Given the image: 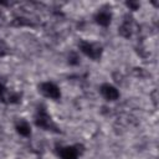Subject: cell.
<instances>
[{
  "label": "cell",
  "mask_w": 159,
  "mask_h": 159,
  "mask_svg": "<svg viewBox=\"0 0 159 159\" xmlns=\"http://www.w3.org/2000/svg\"><path fill=\"white\" fill-rule=\"evenodd\" d=\"M35 124L45 130H50V132H53V133H61L60 128L57 127V124L52 120L51 116L47 113L46 111V107L43 104H40L36 109V113H35Z\"/></svg>",
  "instance_id": "obj_1"
},
{
  "label": "cell",
  "mask_w": 159,
  "mask_h": 159,
  "mask_svg": "<svg viewBox=\"0 0 159 159\" xmlns=\"http://www.w3.org/2000/svg\"><path fill=\"white\" fill-rule=\"evenodd\" d=\"M78 47L82 53H84L87 57H89L93 61H98L103 52V48L98 42H89L82 40L78 42Z\"/></svg>",
  "instance_id": "obj_2"
},
{
  "label": "cell",
  "mask_w": 159,
  "mask_h": 159,
  "mask_svg": "<svg viewBox=\"0 0 159 159\" xmlns=\"http://www.w3.org/2000/svg\"><path fill=\"white\" fill-rule=\"evenodd\" d=\"M82 152H83V145L82 144L57 147L56 148V153L61 159H78V157Z\"/></svg>",
  "instance_id": "obj_3"
},
{
  "label": "cell",
  "mask_w": 159,
  "mask_h": 159,
  "mask_svg": "<svg viewBox=\"0 0 159 159\" xmlns=\"http://www.w3.org/2000/svg\"><path fill=\"white\" fill-rule=\"evenodd\" d=\"M39 91L47 98H51V99H60L61 98V92H60V88L53 83V82H42L40 86H39Z\"/></svg>",
  "instance_id": "obj_4"
},
{
  "label": "cell",
  "mask_w": 159,
  "mask_h": 159,
  "mask_svg": "<svg viewBox=\"0 0 159 159\" xmlns=\"http://www.w3.org/2000/svg\"><path fill=\"white\" fill-rule=\"evenodd\" d=\"M99 92L107 101H117L119 98V91L111 83H103L99 88Z\"/></svg>",
  "instance_id": "obj_5"
},
{
  "label": "cell",
  "mask_w": 159,
  "mask_h": 159,
  "mask_svg": "<svg viewBox=\"0 0 159 159\" xmlns=\"http://www.w3.org/2000/svg\"><path fill=\"white\" fill-rule=\"evenodd\" d=\"M133 24H134L133 17H132L129 14H127V15L124 16V20H123L122 25H120L119 29H118L119 35L123 36V37H125V39H129V37L132 36V34H133Z\"/></svg>",
  "instance_id": "obj_6"
},
{
  "label": "cell",
  "mask_w": 159,
  "mask_h": 159,
  "mask_svg": "<svg viewBox=\"0 0 159 159\" xmlns=\"http://www.w3.org/2000/svg\"><path fill=\"white\" fill-rule=\"evenodd\" d=\"M94 20L98 25H101L103 27H107V26H109V24L112 21V14L108 10H99L94 15Z\"/></svg>",
  "instance_id": "obj_7"
},
{
  "label": "cell",
  "mask_w": 159,
  "mask_h": 159,
  "mask_svg": "<svg viewBox=\"0 0 159 159\" xmlns=\"http://www.w3.org/2000/svg\"><path fill=\"white\" fill-rule=\"evenodd\" d=\"M15 129L20 135H22L25 138H29L31 135V127H30L29 122L25 119H19L15 123Z\"/></svg>",
  "instance_id": "obj_8"
},
{
  "label": "cell",
  "mask_w": 159,
  "mask_h": 159,
  "mask_svg": "<svg viewBox=\"0 0 159 159\" xmlns=\"http://www.w3.org/2000/svg\"><path fill=\"white\" fill-rule=\"evenodd\" d=\"M2 101L6 102V103H17V102L21 101V93L11 92V93H9L7 96H4V97H2Z\"/></svg>",
  "instance_id": "obj_9"
},
{
  "label": "cell",
  "mask_w": 159,
  "mask_h": 159,
  "mask_svg": "<svg viewBox=\"0 0 159 159\" xmlns=\"http://www.w3.org/2000/svg\"><path fill=\"white\" fill-rule=\"evenodd\" d=\"M12 25H16V26H22V25H31V22L27 20V19H24V17H17L12 21Z\"/></svg>",
  "instance_id": "obj_10"
},
{
  "label": "cell",
  "mask_w": 159,
  "mask_h": 159,
  "mask_svg": "<svg viewBox=\"0 0 159 159\" xmlns=\"http://www.w3.org/2000/svg\"><path fill=\"white\" fill-rule=\"evenodd\" d=\"M68 63L70 65H78L80 63V58L77 56L76 52H71L70 56H68Z\"/></svg>",
  "instance_id": "obj_11"
},
{
  "label": "cell",
  "mask_w": 159,
  "mask_h": 159,
  "mask_svg": "<svg viewBox=\"0 0 159 159\" xmlns=\"http://www.w3.org/2000/svg\"><path fill=\"white\" fill-rule=\"evenodd\" d=\"M6 92H7V89H6V86H5V81L0 77V97L2 98L6 94Z\"/></svg>",
  "instance_id": "obj_12"
},
{
  "label": "cell",
  "mask_w": 159,
  "mask_h": 159,
  "mask_svg": "<svg viewBox=\"0 0 159 159\" xmlns=\"http://www.w3.org/2000/svg\"><path fill=\"white\" fill-rule=\"evenodd\" d=\"M125 5H127V7H129L130 10H138V7H139V4H138L137 1H127Z\"/></svg>",
  "instance_id": "obj_13"
},
{
  "label": "cell",
  "mask_w": 159,
  "mask_h": 159,
  "mask_svg": "<svg viewBox=\"0 0 159 159\" xmlns=\"http://www.w3.org/2000/svg\"><path fill=\"white\" fill-rule=\"evenodd\" d=\"M6 52H7V46H6V43L0 39V56H4Z\"/></svg>",
  "instance_id": "obj_14"
}]
</instances>
